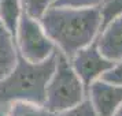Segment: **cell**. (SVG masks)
<instances>
[{
	"label": "cell",
	"instance_id": "5",
	"mask_svg": "<svg viewBox=\"0 0 122 116\" xmlns=\"http://www.w3.org/2000/svg\"><path fill=\"white\" fill-rule=\"evenodd\" d=\"M69 63L85 89H88L95 81H97L114 66V63L102 56L96 46V41L78 51L69 59Z\"/></svg>",
	"mask_w": 122,
	"mask_h": 116
},
{
	"label": "cell",
	"instance_id": "9",
	"mask_svg": "<svg viewBox=\"0 0 122 116\" xmlns=\"http://www.w3.org/2000/svg\"><path fill=\"white\" fill-rule=\"evenodd\" d=\"M22 14V0H0V22L14 37V40L18 22Z\"/></svg>",
	"mask_w": 122,
	"mask_h": 116
},
{
	"label": "cell",
	"instance_id": "16",
	"mask_svg": "<svg viewBox=\"0 0 122 116\" xmlns=\"http://www.w3.org/2000/svg\"><path fill=\"white\" fill-rule=\"evenodd\" d=\"M112 116H122V105L119 107V109L117 111V112H115V113H114Z\"/></svg>",
	"mask_w": 122,
	"mask_h": 116
},
{
	"label": "cell",
	"instance_id": "3",
	"mask_svg": "<svg viewBox=\"0 0 122 116\" xmlns=\"http://www.w3.org/2000/svg\"><path fill=\"white\" fill-rule=\"evenodd\" d=\"M86 98V89L71 68L69 59L56 51V66L45 90L44 107L55 115L81 104Z\"/></svg>",
	"mask_w": 122,
	"mask_h": 116
},
{
	"label": "cell",
	"instance_id": "13",
	"mask_svg": "<svg viewBox=\"0 0 122 116\" xmlns=\"http://www.w3.org/2000/svg\"><path fill=\"white\" fill-rule=\"evenodd\" d=\"M103 0H56L52 7L59 8H99Z\"/></svg>",
	"mask_w": 122,
	"mask_h": 116
},
{
	"label": "cell",
	"instance_id": "10",
	"mask_svg": "<svg viewBox=\"0 0 122 116\" xmlns=\"http://www.w3.org/2000/svg\"><path fill=\"white\" fill-rule=\"evenodd\" d=\"M6 116H52L43 105L32 102H12L6 109Z\"/></svg>",
	"mask_w": 122,
	"mask_h": 116
},
{
	"label": "cell",
	"instance_id": "17",
	"mask_svg": "<svg viewBox=\"0 0 122 116\" xmlns=\"http://www.w3.org/2000/svg\"><path fill=\"white\" fill-rule=\"evenodd\" d=\"M0 116H6V111L0 107Z\"/></svg>",
	"mask_w": 122,
	"mask_h": 116
},
{
	"label": "cell",
	"instance_id": "7",
	"mask_svg": "<svg viewBox=\"0 0 122 116\" xmlns=\"http://www.w3.org/2000/svg\"><path fill=\"white\" fill-rule=\"evenodd\" d=\"M96 46L107 60L112 63L122 60V17L111 21L100 30Z\"/></svg>",
	"mask_w": 122,
	"mask_h": 116
},
{
	"label": "cell",
	"instance_id": "11",
	"mask_svg": "<svg viewBox=\"0 0 122 116\" xmlns=\"http://www.w3.org/2000/svg\"><path fill=\"white\" fill-rule=\"evenodd\" d=\"M102 17V29L111 21L122 17V0H103L99 6Z\"/></svg>",
	"mask_w": 122,
	"mask_h": 116
},
{
	"label": "cell",
	"instance_id": "15",
	"mask_svg": "<svg viewBox=\"0 0 122 116\" xmlns=\"http://www.w3.org/2000/svg\"><path fill=\"white\" fill-rule=\"evenodd\" d=\"M100 79L104 81V82L112 83V85L122 86V60L114 63V66L111 67Z\"/></svg>",
	"mask_w": 122,
	"mask_h": 116
},
{
	"label": "cell",
	"instance_id": "12",
	"mask_svg": "<svg viewBox=\"0 0 122 116\" xmlns=\"http://www.w3.org/2000/svg\"><path fill=\"white\" fill-rule=\"evenodd\" d=\"M56 0H22L23 12L34 19H40Z\"/></svg>",
	"mask_w": 122,
	"mask_h": 116
},
{
	"label": "cell",
	"instance_id": "1",
	"mask_svg": "<svg viewBox=\"0 0 122 116\" xmlns=\"http://www.w3.org/2000/svg\"><path fill=\"white\" fill-rule=\"evenodd\" d=\"M39 21L55 49L66 59L95 42L102 30L99 8L51 7Z\"/></svg>",
	"mask_w": 122,
	"mask_h": 116
},
{
	"label": "cell",
	"instance_id": "8",
	"mask_svg": "<svg viewBox=\"0 0 122 116\" xmlns=\"http://www.w3.org/2000/svg\"><path fill=\"white\" fill-rule=\"evenodd\" d=\"M18 61L15 40L0 22V81L14 70Z\"/></svg>",
	"mask_w": 122,
	"mask_h": 116
},
{
	"label": "cell",
	"instance_id": "14",
	"mask_svg": "<svg viewBox=\"0 0 122 116\" xmlns=\"http://www.w3.org/2000/svg\"><path fill=\"white\" fill-rule=\"evenodd\" d=\"M52 116H97V115L93 111V107L91 105L88 98H85L81 104L76 105V107H73L70 109L58 112V113H55Z\"/></svg>",
	"mask_w": 122,
	"mask_h": 116
},
{
	"label": "cell",
	"instance_id": "4",
	"mask_svg": "<svg viewBox=\"0 0 122 116\" xmlns=\"http://www.w3.org/2000/svg\"><path fill=\"white\" fill-rule=\"evenodd\" d=\"M18 56L29 63H41L55 53V46L47 37L39 19L23 12L15 32Z\"/></svg>",
	"mask_w": 122,
	"mask_h": 116
},
{
	"label": "cell",
	"instance_id": "6",
	"mask_svg": "<svg viewBox=\"0 0 122 116\" xmlns=\"http://www.w3.org/2000/svg\"><path fill=\"white\" fill-rule=\"evenodd\" d=\"M86 98L97 116H112L122 105V86L97 79L86 89Z\"/></svg>",
	"mask_w": 122,
	"mask_h": 116
},
{
	"label": "cell",
	"instance_id": "2",
	"mask_svg": "<svg viewBox=\"0 0 122 116\" xmlns=\"http://www.w3.org/2000/svg\"><path fill=\"white\" fill-rule=\"evenodd\" d=\"M56 66L55 53L41 63H29L18 56L14 70L0 81V107L6 111L12 102L43 105L45 90Z\"/></svg>",
	"mask_w": 122,
	"mask_h": 116
}]
</instances>
